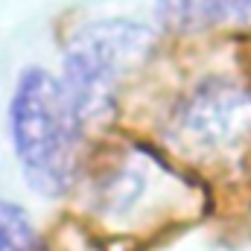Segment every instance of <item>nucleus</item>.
I'll return each instance as SVG.
<instances>
[{"mask_svg":"<svg viewBox=\"0 0 251 251\" xmlns=\"http://www.w3.org/2000/svg\"><path fill=\"white\" fill-rule=\"evenodd\" d=\"M9 134L29 184L44 196H59L70 184L82 134L62 79L41 67H26L18 76L9 102Z\"/></svg>","mask_w":251,"mask_h":251,"instance_id":"f257e3e1","label":"nucleus"},{"mask_svg":"<svg viewBox=\"0 0 251 251\" xmlns=\"http://www.w3.org/2000/svg\"><path fill=\"white\" fill-rule=\"evenodd\" d=\"M173 140L196 158H234L251 143V91L204 79L173 117Z\"/></svg>","mask_w":251,"mask_h":251,"instance_id":"7ed1b4c3","label":"nucleus"},{"mask_svg":"<svg viewBox=\"0 0 251 251\" xmlns=\"http://www.w3.org/2000/svg\"><path fill=\"white\" fill-rule=\"evenodd\" d=\"M0 251H47L29 213L9 199H0Z\"/></svg>","mask_w":251,"mask_h":251,"instance_id":"39448f33","label":"nucleus"},{"mask_svg":"<svg viewBox=\"0 0 251 251\" xmlns=\"http://www.w3.org/2000/svg\"><path fill=\"white\" fill-rule=\"evenodd\" d=\"M158 18L178 32L213 26L251 29V0H158Z\"/></svg>","mask_w":251,"mask_h":251,"instance_id":"20e7f679","label":"nucleus"},{"mask_svg":"<svg viewBox=\"0 0 251 251\" xmlns=\"http://www.w3.org/2000/svg\"><path fill=\"white\" fill-rule=\"evenodd\" d=\"M152 41L149 26L126 18L91 21L73 32L62 59V88L79 123L85 126L111 108L117 79L152 50Z\"/></svg>","mask_w":251,"mask_h":251,"instance_id":"f03ea898","label":"nucleus"}]
</instances>
